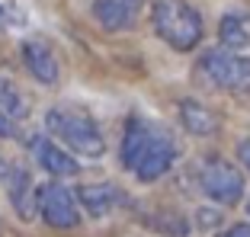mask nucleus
I'll return each mask as SVG.
<instances>
[{"label":"nucleus","mask_w":250,"mask_h":237,"mask_svg":"<svg viewBox=\"0 0 250 237\" xmlns=\"http://www.w3.org/2000/svg\"><path fill=\"white\" fill-rule=\"evenodd\" d=\"M45 128L55 141H61L71 154L81 157H103L106 141L103 132L96 125V118L87 109H77V106H55L45 116Z\"/></svg>","instance_id":"1"},{"label":"nucleus","mask_w":250,"mask_h":237,"mask_svg":"<svg viewBox=\"0 0 250 237\" xmlns=\"http://www.w3.org/2000/svg\"><path fill=\"white\" fill-rule=\"evenodd\" d=\"M154 32L173 52H192L202 42V13L186 0H154L151 7Z\"/></svg>","instance_id":"2"},{"label":"nucleus","mask_w":250,"mask_h":237,"mask_svg":"<svg viewBox=\"0 0 250 237\" xmlns=\"http://www.w3.org/2000/svg\"><path fill=\"white\" fill-rule=\"evenodd\" d=\"M199 74L218 90L250 97V58H241L237 52H228V48L206 52L202 61H199Z\"/></svg>","instance_id":"3"},{"label":"nucleus","mask_w":250,"mask_h":237,"mask_svg":"<svg viewBox=\"0 0 250 237\" xmlns=\"http://www.w3.org/2000/svg\"><path fill=\"white\" fill-rule=\"evenodd\" d=\"M199 183H202V193L208 199L225 205V208L237 205L244 199V177L234 163H228V160H218V157L206 160L202 170H199Z\"/></svg>","instance_id":"4"},{"label":"nucleus","mask_w":250,"mask_h":237,"mask_svg":"<svg viewBox=\"0 0 250 237\" xmlns=\"http://www.w3.org/2000/svg\"><path fill=\"white\" fill-rule=\"evenodd\" d=\"M36 208H39V215H42V221L48 224V228L74 231L81 224L77 202H74V196L67 193L61 183H45L36 193Z\"/></svg>","instance_id":"5"},{"label":"nucleus","mask_w":250,"mask_h":237,"mask_svg":"<svg viewBox=\"0 0 250 237\" xmlns=\"http://www.w3.org/2000/svg\"><path fill=\"white\" fill-rule=\"evenodd\" d=\"M173 160H177V144H173V138H170L167 132H161V128H154V138H151V144L145 148V154L135 163L132 173L141 183H154V179H161L164 173L173 167Z\"/></svg>","instance_id":"6"},{"label":"nucleus","mask_w":250,"mask_h":237,"mask_svg":"<svg viewBox=\"0 0 250 237\" xmlns=\"http://www.w3.org/2000/svg\"><path fill=\"white\" fill-rule=\"evenodd\" d=\"M29 148H32L36 163L42 167L45 173H48V177H74V173L81 170L77 157H74L67 148H61L58 141H52L48 135H36Z\"/></svg>","instance_id":"7"},{"label":"nucleus","mask_w":250,"mask_h":237,"mask_svg":"<svg viewBox=\"0 0 250 237\" xmlns=\"http://www.w3.org/2000/svg\"><path fill=\"white\" fill-rule=\"evenodd\" d=\"M145 0H93V16L106 32L132 29L141 16Z\"/></svg>","instance_id":"8"},{"label":"nucleus","mask_w":250,"mask_h":237,"mask_svg":"<svg viewBox=\"0 0 250 237\" xmlns=\"http://www.w3.org/2000/svg\"><path fill=\"white\" fill-rule=\"evenodd\" d=\"M20 55H22V64H26V71H29V74L36 77L39 83H45V87H55V83H58V77H61L58 58H55V52H52L45 42L29 39V42H22Z\"/></svg>","instance_id":"9"},{"label":"nucleus","mask_w":250,"mask_h":237,"mask_svg":"<svg viewBox=\"0 0 250 237\" xmlns=\"http://www.w3.org/2000/svg\"><path fill=\"white\" fill-rule=\"evenodd\" d=\"M154 128L151 122H145V118H128V125H125V135H122V148H119V163H122L125 170H135V163L141 160V154H145V148L151 144V138H154Z\"/></svg>","instance_id":"10"},{"label":"nucleus","mask_w":250,"mask_h":237,"mask_svg":"<svg viewBox=\"0 0 250 237\" xmlns=\"http://www.w3.org/2000/svg\"><path fill=\"white\" fill-rule=\"evenodd\" d=\"M122 202H125V196L119 193L112 183H87V186H77V205L87 208L93 218L109 215L112 208H119Z\"/></svg>","instance_id":"11"},{"label":"nucleus","mask_w":250,"mask_h":237,"mask_svg":"<svg viewBox=\"0 0 250 237\" xmlns=\"http://www.w3.org/2000/svg\"><path fill=\"white\" fill-rule=\"evenodd\" d=\"M180 125H183V132L196 135V138H208V135L218 132L221 122L208 106L196 103V99H183L180 103Z\"/></svg>","instance_id":"12"},{"label":"nucleus","mask_w":250,"mask_h":237,"mask_svg":"<svg viewBox=\"0 0 250 237\" xmlns=\"http://www.w3.org/2000/svg\"><path fill=\"white\" fill-rule=\"evenodd\" d=\"M3 189H7L10 202H13L16 215L20 218H32V208H36V202H32V177L29 170H22V167H10L7 179H3Z\"/></svg>","instance_id":"13"},{"label":"nucleus","mask_w":250,"mask_h":237,"mask_svg":"<svg viewBox=\"0 0 250 237\" xmlns=\"http://www.w3.org/2000/svg\"><path fill=\"white\" fill-rule=\"evenodd\" d=\"M218 42L221 48H228V52H237V48H247L250 45V29H247V22L241 20V16H225L218 26Z\"/></svg>","instance_id":"14"},{"label":"nucleus","mask_w":250,"mask_h":237,"mask_svg":"<svg viewBox=\"0 0 250 237\" xmlns=\"http://www.w3.org/2000/svg\"><path fill=\"white\" fill-rule=\"evenodd\" d=\"M0 109L7 112L10 118H20L29 112V106H26V97L20 93V87H16L10 77L0 74Z\"/></svg>","instance_id":"15"},{"label":"nucleus","mask_w":250,"mask_h":237,"mask_svg":"<svg viewBox=\"0 0 250 237\" xmlns=\"http://www.w3.org/2000/svg\"><path fill=\"white\" fill-rule=\"evenodd\" d=\"M151 224H154V231L164 234V237H189V221H186L180 212H173V208H161V212L151 218Z\"/></svg>","instance_id":"16"},{"label":"nucleus","mask_w":250,"mask_h":237,"mask_svg":"<svg viewBox=\"0 0 250 237\" xmlns=\"http://www.w3.org/2000/svg\"><path fill=\"white\" fill-rule=\"evenodd\" d=\"M0 138H7V141L20 138V132H16V118H10L3 109H0Z\"/></svg>","instance_id":"17"},{"label":"nucleus","mask_w":250,"mask_h":237,"mask_svg":"<svg viewBox=\"0 0 250 237\" xmlns=\"http://www.w3.org/2000/svg\"><path fill=\"white\" fill-rule=\"evenodd\" d=\"M221 237H250V224L241 221V224H231L228 231H221Z\"/></svg>","instance_id":"18"},{"label":"nucleus","mask_w":250,"mask_h":237,"mask_svg":"<svg viewBox=\"0 0 250 237\" xmlns=\"http://www.w3.org/2000/svg\"><path fill=\"white\" fill-rule=\"evenodd\" d=\"M237 157H241V163L250 170V138H244L241 144H237Z\"/></svg>","instance_id":"19"},{"label":"nucleus","mask_w":250,"mask_h":237,"mask_svg":"<svg viewBox=\"0 0 250 237\" xmlns=\"http://www.w3.org/2000/svg\"><path fill=\"white\" fill-rule=\"evenodd\" d=\"M247 215H250V196H247Z\"/></svg>","instance_id":"20"}]
</instances>
